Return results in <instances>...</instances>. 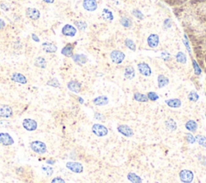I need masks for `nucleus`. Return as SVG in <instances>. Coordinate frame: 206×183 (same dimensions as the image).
<instances>
[{
  "mask_svg": "<svg viewBox=\"0 0 206 183\" xmlns=\"http://www.w3.org/2000/svg\"><path fill=\"white\" fill-rule=\"evenodd\" d=\"M31 150L38 154H44L47 152V145L45 142L40 141H32L30 145Z\"/></svg>",
  "mask_w": 206,
  "mask_h": 183,
  "instance_id": "nucleus-1",
  "label": "nucleus"
},
{
  "mask_svg": "<svg viewBox=\"0 0 206 183\" xmlns=\"http://www.w3.org/2000/svg\"><path fill=\"white\" fill-rule=\"evenodd\" d=\"M125 54L121 51H118V50H114L113 51H111L110 53V59L111 61L116 64H122V61L124 60Z\"/></svg>",
  "mask_w": 206,
  "mask_h": 183,
  "instance_id": "nucleus-2",
  "label": "nucleus"
},
{
  "mask_svg": "<svg viewBox=\"0 0 206 183\" xmlns=\"http://www.w3.org/2000/svg\"><path fill=\"white\" fill-rule=\"evenodd\" d=\"M92 132L98 136H105L108 134V129L100 124H94L92 126Z\"/></svg>",
  "mask_w": 206,
  "mask_h": 183,
  "instance_id": "nucleus-3",
  "label": "nucleus"
},
{
  "mask_svg": "<svg viewBox=\"0 0 206 183\" xmlns=\"http://www.w3.org/2000/svg\"><path fill=\"white\" fill-rule=\"evenodd\" d=\"M66 167L70 171L75 173V174H81L84 170V167H83L81 163L76 162V161H69V162H67Z\"/></svg>",
  "mask_w": 206,
  "mask_h": 183,
  "instance_id": "nucleus-4",
  "label": "nucleus"
},
{
  "mask_svg": "<svg viewBox=\"0 0 206 183\" xmlns=\"http://www.w3.org/2000/svg\"><path fill=\"white\" fill-rule=\"evenodd\" d=\"M193 178H194V175L191 170H184L179 172V178L182 182L191 183L193 181Z\"/></svg>",
  "mask_w": 206,
  "mask_h": 183,
  "instance_id": "nucleus-5",
  "label": "nucleus"
},
{
  "mask_svg": "<svg viewBox=\"0 0 206 183\" xmlns=\"http://www.w3.org/2000/svg\"><path fill=\"white\" fill-rule=\"evenodd\" d=\"M26 17L31 20H38L40 17V12L39 10L33 7H27L25 11Z\"/></svg>",
  "mask_w": 206,
  "mask_h": 183,
  "instance_id": "nucleus-6",
  "label": "nucleus"
},
{
  "mask_svg": "<svg viewBox=\"0 0 206 183\" xmlns=\"http://www.w3.org/2000/svg\"><path fill=\"white\" fill-rule=\"evenodd\" d=\"M37 126V122L33 119L27 118L23 121V127L27 131H29V132H32V131L36 130Z\"/></svg>",
  "mask_w": 206,
  "mask_h": 183,
  "instance_id": "nucleus-7",
  "label": "nucleus"
},
{
  "mask_svg": "<svg viewBox=\"0 0 206 183\" xmlns=\"http://www.w3.org/2000/svg\"><path fill=\"white\" fill-rule=\"evenodd\" d=\"M13 116V110L7 105H0V117L9 118Z\"/></svg>",
  "mask_w": 206,
  "mask_h": 183,
  "instance_id": "nucleus-8",
  "label": "nucleus"
},
{
  "mask_svg": "<svg viewBox=\"0 0 206 183\" xmlns=\"http://www.w3.org/2000/svg\"><path fill=\"white\" fill-rule=\"evenodd\" d=\"M14 139L7 133H0V145L9 146L14 144Z\"/></svg>",
  "mask_w": 206,
  "mask_h": 183,
  "instance_id": "nucleus-9",
  "label": "nucleus"
},
{
  "mask_svg": "<svg viewBox=\"0 0 206 183\" xmlns=\"http://www.w3.org/2000/svg\"><path fill=\"white\" fill-rule=\"evenodd\" d=\"M117 131L126 137H131L134 135L133 130L130 126L126 125H121L117 126Z\"/></svg>",
  "mask_w": 206,
  "mask_h": 183,
  "instance_id": "nucleus-10",
  "label": "nucleus"
},
{
  "mask_svg": "<svg viewBox=\"0 0 206 183\" xmlns=\"http://www.w3.org/2000/svg\"><path fill=\"white\" fill-rule=\"evenodd\" d=\"M138 69L139 71L140 74L144 76H150L151 75V69L146 63H139L138 64Z\"/></svg>",
  "mask_w": 206,
  "mask_h": 183,
  "instance_id": "nucleus-11",
  "label": "nucleus"
},
{
  "mask_svg": "<svg viewBox=\"0 0 206 183\" xmlns=\"http://www.w3.org/2000/svg\"><path fill=\"white\" fill-rule=\"evenodd\" d=\"M62 34L65 36H69V37H73L77 34V29L73 25L65 24L62 28Z\"/></svg>",
  "mask_w": 206,
  "mask_h": 183,
  "instance_id": "nucleus-12",
  "label": "nucleus"
},
{
  "mask_svg": "<svg viewBox=\"0 0 206 183\" xmlns=\"http://www.w3.org/2000/svg\"><path fill=\"white\" fill-rule=\"evenodd\" d=\"M83 7L87 11H94L98 8V2L96 0H84Z\"/></svg>",
  "mask_w": 206,
  "mask_h": 183,
  "instance_id": "nucleus-13",
  "label": "nucleus"
},
{
  "mask_svg": "<svg viewBox=\"0 0 206 183\" xmlns=\"http://www.w3.org/2000/svg\"><path fill=\"white\" fill-rule=\"evenodd\" d=\"M11 81L16 83H19V84H22V85H25L27 83L26 76L23 74L20 73V72H14L11 75Z\"/></svg>",
  "mask_w": 206,
  "mask_h": 183,
  "instance_id": "nucleus-14",
  "label": "nucleus"
},
{
  "mask_svg": "<svg viewBox=\"0 0 206 183\" xmlns=\"http://www.w3.org/2000/svg\"><path fill=\"white\" fill-rule=\"evenodd\" d=\"M146 42H147V44L151 48H155L159 45V43H160V38H159V36L156 35V34H151L148 36V38L146 40Z\"/></svg>",
  "mask_w": 206,
  "mask_h": 183,
  "instance_id": "nucleus-15",
  "label": "nucleus"
},
{
  "mask_svg": "<svg viewBox=\"0 0 206 183\" xmlns=\"http://www.w3.org/2000/svg\"><path fill=\"white\" fill-rule=\"evenodd\" d=\"M75 43H67L61 50V54L63 56L66 57H72L73 56V50L75 47Z\"/></svg>",
  "mask_w": 206,
  "mask_h": 183,
  "instance_id": "nucleus-16",
  "label": "nucleus"
},
{
  "mask_svg": "<svg viewBox=\"0 0 206 183\" xmlns=\"http://www.w3.org/2000/svg\"><path fill=\"white\" fill-rule=\"evenodd\" d=\"M67 87L71 92L75 93H79L81 90V85L78 81H71L67 84Z\"/></svg>",
  "mask_w": 206,
  "mask_h": 183,
  "instance_id": "nucleus-17",
  "label": "nucleus"
},
{
  "mask_svg": "<svg viewBox=\"0 0 206 183\" xmlns=\"http://www.w3.org/2000/svg\"><path fill=\"white\" fill-rule=\"evenodd\" d=\"M72 59H73V60L76 64H78L79 65L85 64L88 61L87 56L85 55H84V54H75V55H73L72 56Z\"/></svg>",
  "mask_w": 206,
  "mask_h": 183,
  "instance_id": "nucleus-18",
  "label": "nucleus"
},
{
  "mask_svg": "<svg viewBox=\"0 0 206 183\" xmlns=\"http://www.w3.org/2000/svg\"><path fill=\"white\" fill-rule=\"evenodd\" d=\"M43 50L47 52V53H55L57 51V47L52 43L45 42L42 43Z\"/></svg>",
  "mask_w": 206,
  "mask_h": 183,
  "instance_id": "nucleus-19",
  "label": "nucleus"
},
{
  "mask_svg": "<svg viewBox=\"0 0 206 183\" xmlns=\"http://www.w3.org/2000/svg\"><path fill=\"white\" fill-rule=\"evenodd\" d=\"M93 103L97 106H104L109 103V99L107 96H99L93 99Z\"/></svg>",
  "mask_w": 206,
  "mask_h": 183,
  "instance_id": "nucleus-20",
  "label": "nucleus"
},
{
  "mask_svg": "<svg viewBox=\"0 0 206 183\" xmlns=\"http://www.w3.org/2000/svg\"><path fill=\"white\" fill-rule=\"evenodd\" d=\"M165 103H166L168 106L171 108H174V109H177V108H179L181 106V101L179 100V99H169V100H167L165 101Z\"/></svg>",
  "mask_w": 206,
  "mask_h": 183,
  "instance_id": "nucleus-21",
  "label": "nucleus"
},
{
  "mask_svg": "<svg viewBox=\"0 0 206 183\" xmlns=\"http://www.w3.org/2000/svg\"><path fill=\"white\" fill-rule=\"evenodd\" d=\"M34 64H35L36 67L44 69V68H45L47 67V61L42 56H38V57L36 58V60H35Z\"/></svg>",
  "mask_w": 206,
  "mask_h": 183,
  "instance_id": "nucleus-22",
  "label": "nucleus"
},
{
  "mask_svg": "<svg viewBox=\"0 0 206 183\" xmlns=\"http://www.w3.org/2000/svg\"><path fill=\"white\" fill-rule=\"evenodd\" d=\"M157 81L158 87L160 88L165 87V86H167L169 84V79L165 76H164V75H160V76H158Z\"/></svg>",
  "mask_w": 206,
  "mask_h": 183,
  "instance_id": "nucleus-23",
  "label": "nucleus"
},
{
  "mask_svg": "<svg viewBox=\"0 0 206 183\" xmlns=\"http://www.w3.org/2000/svg\"><path fill=\"white\" fill-rule=\"evenodd\" d=\"M124 76L128 80H132L135 76V71L134 67L131 66L126 67L124 71Z\"/></svg>",
  "mask_w": 206,
  "mask_h": 183,
  "instance_id": "nucleus-24",
  "label": "nucleus"
},
{
  "mask_svg": "<svg viewBox=\"0 0 206 183\" xmlns=\"http://www.w3.org/2000/svg\"><path fill=\"white\" fill-rule=\"evenodd\" d=\"M127 179H128L129 181L132 183H142L143 182L142 178H141L139 175H137L136 174L132 173V172L129 173V174H127Z\"/></svg>",
  "mask_w": 206,
  "mask_h": 183,
  "instance_id": "nucleus-25",
  "label": "nucleus"
},
{
  "mask_svg": "<svg viewBox=\"0 0 206 183\" xmlns=\"http://www.w3.org/2000/svg\"><path fill=\"white\" fill-rule=\"evenodd\" d=\"M102 16V18L104 19L105 20L112 21L114 19V16L113 13H112V11H110L109 9H107V8L103 9Z\"/></svg>",
  "mask_w": 206,
  "mask_h": 183,
  "instance_id": "nucleus-26",
  "label": "nucleus"
},
{
  "mask_svg": "<svg viewBox=\"0 0 206 183\" xmlns=\"http://www.w3.org/2000/svg\"><path fill=\"white\" fill-rule=\"evenodd\" d=\"M185 128L190 132H195L197 129V123L193 120H190L185 124Z\"/></svg>",
  "mask_w": 206,
  "mask_h": 183,
  "instance_id": "nucleus-27",
  "label": "nucleus"
},
{
  "mask_svg": "<svg viewBox=\"0 0 206 183\" xmlns=\"http://www.w3.org/2000/svg\"><path fill=\"white\" fill-rule=\"evenodd\" d=\"M134 99L136 101H139V102H147L148 101L147 96L144 94L140 93V92H135L134 94Z\"/></svg>",
  "mask_w": 206,
  "mask_h": 183,
  "instance_id": "nucleus-28",
  "label": "nucleus"
},
{
  "mask_svg": "<svg viewBox=\"0 0 206 183\" xmlns=\"http://www.w3.org/2000/svg\"><path fill=\"white\" fill-rule=\"evenodd\" d=\"M175 60H176V61H177L178 63H180V64H186L187 62V56L184 52L179 51V52H177V54L175 55Z\"/></svg>",
  "mask_w": 206,
  "mask_h": 183,
  "instance_id": "nucleus-29",
  "label": "nucleus"
},
{
  "mask_svg": "<svg viewBox=\"0 0 206 183\" xmlns=\"http://www.w3.org/2000/svg\"><path fill=\"white\" fill-rule=\"evenodd\" d=\"M166 126L167 128L168 129L171 131H175L177 128V125H176V123L174 120L172 119H168V121H166Z\"/></svg>",
  "mask_w": 206,
  "mask_h": 183,
  "instance_id": "nucleus-30",
  "label": "nucleus"
},
{
  "mask_svg": "<svg viewBox=\"0 0 206 183\" xmlns=\"http://www.w3.org/2000/svg\"><path fill=\"white\" fill-rule=\"evenodd\" d=\"M74 24L79 31H85L87 28V23L84 21L78 20L74 22Z\"/></svg>",
  "mask_w": 206,
  "mask_h": 183,
  "instance_id": "nucleus-31",
  "label": "nucleus"
},
{
  "mask_svg": "<svg viewBox=\"0 0 206 183\" xmlns=\"http://www.w3.org/2000/svg\"><path fill=\"white\" fill-rule=\"evenodd\" d=\"M125 45L128 47L129 49L131 50V51H135V50H136V45H135V42L132 40H131V39H126Z\"/></svg>",
  "mask_w": 206,
  "mask_h": 183,
  "instance_id": "nucleus-32",
  "label": "nucleus"
},
{
  "mask_svg": "<svg viewBox=\"0 0 206 183\" xmlns=\"http://www.w3.org/2000/svg\"><path fill=\"white\" fill-rule=\"evenodd\" d=\"M199 97L200 96L198 95V93L195 91H191L188 96V100L190 101H193V102H197L199 100Z\"/></svg>",
  "mask_w": 206,
  "mask_h": 183,
  "instance_id": "nucleus-33",
  "label": "nucleus"
},
{
  "mask_svg": "<svg viewBox=\"0 0 206 183\" xmlns=\"http://www.w3.org/2000/svg\"><path fill=\"white\" fill-rule=\"evenodd\" d=\"M196 141L200 145H201L203 147L206 148V136H202V135H197L195 137Z\"/></svg>",
  "mask_w": 206,
  "mask_h": 183,
  "instance_id": "nucleus-34",
  "label": "nucleus"
},
{
  "mask_svg": "<svg viewBox=\"0 0 206 183\" xmlns=\"http://www.w3.org/2000/svg\"><path fill=\"white\" fill-rule=\"evenodd\" d=\"M121 24L124 27H131L132 25V21H131V19L127 18V17H122L120 20Z\"/></svg>",
  "mask_w": 206,
  "mask_h": 183,
  "instance_id": "nucleus-35",
  "label": "nucleus"
},
{
  "mask_svg": "<svg viewBox=\"0 0 206 183\" xmlns=\"http://www.w3.org/2000/svg\"><path fill=\"white\" fill-rule=\"evenodd\" d=\"M47 85H49V86H51V87L53 88H59L60 86V84L57 79L52 78L51 79V80H49V81L47 82Z\"/></svg>",
  "mask_w": 206,
  "mask_h": 183,
  "instance_id": "nucleus-36",
  "label": "nucleus"
},
{
  "mask_svg": "<svg viewBox=\"0 0 206 183\" xmlns=\"http://www.w3.org/2000/svg\"><path fill=\"white\" fill-rule=\"evenodd\" d=\"M42 170L45 173V174H46L48 177L52 176V174H53V169H52L51 166H49V165H43Z\"/></svg>",
  "mask_w": 206,
  "mask_h": 183,
  "instance_id": "nucleus-37",
  "label": "nucleus"
},
{
  "mask_svg": "<svg viewBox=\"0 0 206 183\" xmlns=\"http://www.w3.org/2000/svg\"><path fill=\"white\" fill-rule=\"evenodd\" d=\"M146 96H147L148 100L152 101H157L158 99H159V96H158V94L155 93V92H150L147 93Z\"/></svg>",
  "mask_w": 206,
  "mask_h": 183,
  "instance_id": "nucleus-38",
  "label": "nucleus"
},
{
  "mask_svg": "<svg viewBox=\"0 0 206 183\" xmlns=\"http://www.w3.org/2000/svg\"><path fill=\"white\" fill-rule=\"evenodd\" d=\"M193 65L196 75H198V76L201 75V67H200V66L198 65V64H197V62L195 60H193Z\"/></svg>",
  "mask_w": 206,
  "mask_h": 183,
  "instance_id": "nucleus-39",
  "label": "nucleus"
},
{
  "mask_svg": "<svg viewBox=\"0 0 206 183\" xmlns=\"http://www.w3.org/2000/svg\"><path fill=\"white\" fill-rule=\"evenodd\" d=\"M132 14L135 17H136L137 19H143V14L139 10H134L132 11Z\"/></svg>",
  "mask_w": 206,
  "mask_h": 183,
  "instance_id": "nucleus-40",
  "label": "nucleus"
},
{
  "mask_svg": "<svg viewBox=\"0 0 206 183\" xmlns=\"http://www.w3.org/2000/svg\"><path fill=\"white\" fill-rule=\"evenodd\" d=\"M186 140L188 143H190V144H193V143H195L196 141V138L193 136V135L190 133H186Z\"/></svg>",
  "mask_w": 206,
  "mask_h": 183,
  "instance_id": "nucleus-41",
  "label": "nucleus"
},
{
  "mask_svg": "<svg viewBox=\"0 0 206 183\" xmlns=\"http://www.w3.org/2000/svg\"><path fill=\"white\" fill-rule=\"evenodd\" d=\"M161 58L165 61L169 60L171 59V54L169 53L168 51H163V52L161 53Z\"/></svg>",
  "mask_w": 206,
  "mask_h": 183,
  "instance_id": "nucleus-42",
  "label": "nucleus"
},
{
  "mask_svg": "<svg viewBox=\"0 0 206 183\" xmlns=\"http://www.w3.org/2000/svg\"><path fill=\"white\" fill-rule=\"evenodd\" d=\"M183 42H184V44L185 45L187 50H188V52L189 54H191V48H190V44H189V42L188 40V38H187L186 35H184V39L183 40Z\"/></svg>",
  "mask_w": 206,
  "mask_h": 183,
  "instance_id": "nucleus-43",
  "label": "nucleus"
},
{
  "mask_svg": "<svg viewBox=\"0 0 206 183\" xmlns=\"http://www.w3.org/2000/svg\"><path fill=\"white\" fill-rule=\"evenodd\" d=\"M51 183H65V181L60 177H56L52 180Z\"/></svg>",
  "mask_w": 206,
  "mask_h": 183,
  "instance_id": "nucleus-44",
  "label": "nucleus"
},
{
  "mask_svg": "<svg viewBox=\"0 0 206 183\" xmlns=\"http://www.w3.org/2000/svg\"><path fill=\"white\" fill-rule=\"evenodd\" d=\"M164 27L165 28H170L172 27V21L170 19H166L164 22Z\"/></svg>",
  "mask_w": 206,
  "mask_h": 183,
  "instance_id": "nucleus-45",
  "label": "nucleus"
},
{
  "mask_svg": "<svg viewBox=\"0 0 206 183\" xmlns=\"http://www.w3.org/2000/svg\"><path fill=\"white\" fill-rule=\"evenodd\" d=\"M5 27H6V22L3 19H0V30H2Z\"/></svg>",
  "mask_w": 206,
  "mask_h": 183,
  "instance_id": "nucleus-46",
  "label": "nucleus"
},
{
  "mask_svg": "<svg viewBox=\"0 0 206 183\" xmlns=\"http://www.w3.org/2000/svg\"><path fill=\"white\" fill-rule=\"evenodd\" d=\"M31 38H32V40H33L35 42H36V43L40 42V39H39V37L36 36V34H34V33L31 34Z\"/></svg>",
  "mask_w": 206,
  "mask_h": 183,
  "instance_id": "nucleus-47",
  "label": "nucleus"
},
{
  "mask_svg": "<svg viewBox=\"0 0 206 183\" xmlns=\"http://www.w3.org/2000/svg\"><path fill=\"white\" fill-rule=\"evenodd\" d=\"M43 1H44V2H47V3H49V4H51V3H53L55 0H43Z\"/></svg>",
  "mask_w": 206,
  "mask_h": 183,
  "instance_id": "nucleus-48",
  "label": "nucleus"
},
{
  "mask_svg": "<svg viewBox=\"0 0 206 183\" xmlns=\"http://www.w3.org/2000/svg\"><path fill=\"white\" fill-rule=\"evenodd\" d=\"M47 163H48V164H50V165H53L54 163H55V161H54V160H48V161H47Z\"/></svg>",
  "mask_w": 206,
  "mask_h": 183,
  "instance_id": "nucleus-49",
  "label": "nucleus"
},
{
  "mask_svg": "<svg viewBox=\"0 0 206 183\" xmlns=\"http://www.w3.org/2000/svg\"><path fill=\"white\" fill-rule=\"evenodd\" d=\"M79 101H80V103L81 104H83V102H84V101H83V99L82 98H81V97H79Z\"/></svg>",
  "mask_w": 206,
  "mask_h": 183,
  "instance_id": "nucleus-50",
  "label": "nucleus"
}]
</instances>
